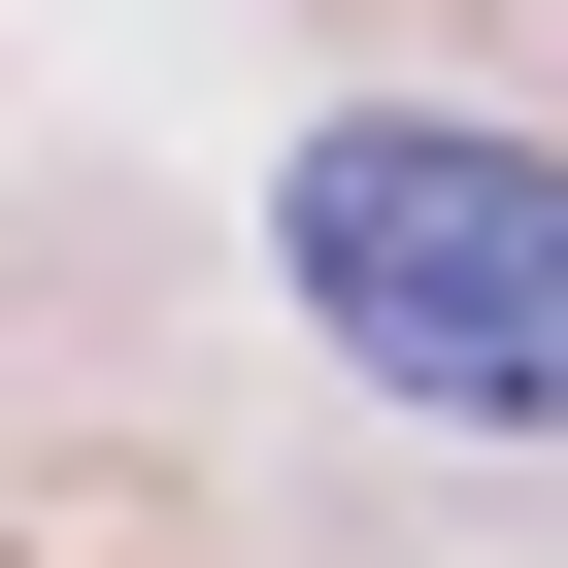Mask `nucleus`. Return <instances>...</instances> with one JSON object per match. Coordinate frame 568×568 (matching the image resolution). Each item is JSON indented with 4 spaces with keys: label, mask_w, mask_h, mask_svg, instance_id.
I'll return each mask as SVG.
<instances>
[{
    "label": "nucleus",
    "mask_w": 568,
    "mask_h": 568,
    "mask_svg": "<svg viewBox=\"0 0 568 568\" xmlns=\"http://www.w3.org/2000/svg\"><path fill=\"white\" fill-rule=\"evenodd\" d=\"M267 267H302V335L435 435H568V168L468 134V101H335L267 168Z\"/></svg>",
    "instance_id": "obj_1"
}]
</instances>
